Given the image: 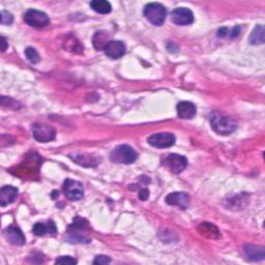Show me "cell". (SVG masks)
<instances>
[{
    "label": "cell",
    "mask_w": 265,
    "mask_h": 265,
    "mask_svg": "<svg viewBox=\"0 0 265 265\" xmlns=\"http://www.w3.org/2000/svg\"><path fill=\"white\" fill-rule=\"evenodd\" d=\"M211 125L212 130L221 136H228L233 133L237 127V124L233 119L225 116L220 112H214V113L212 114Z\"/></svg>",
    "instance_id": "6da1fadb"
},
{
    "label": "cell",
    "mask_w": 265,
    "mask_h": 265,
    "mask_svg": "<svg viewBox=\"0 0 265 265\" xmlns=\"http://www.w3.org/2000/svg\"><path fill=\"white\" fill-rule=\"evenodd\" d=\"M31 130L34 138L38 142L47 143L55 139L56 132L50 125L44 124H34L31 126Z\"/></svg>",
    "instance_id": "277c9868"
},
{
    "label": "cell",
    "mask_w": 265,
    "mask_h": 265,
    "mask_svg": "<svg viewBox=\"0 0 265 265\" xmlns=\"http://www.w3.org/2000/svg\"><path fill=\"white\" fill-rule=\"evenodd\" d=\"M248 41L253 45H260L264 43V29L262 25H258L255 27L250 38H248Z\"/></svg>",
    "instance_id": "d6986e66"
},
{
    "label": "cell",
    "mask_w": 265,
    "mask_h": 265,
    "mask_svg": "<svg viewBox=\"0 0 265 265\" xmlns=\"http://www.w3.org/2000/svg\"><path fill=\"white\" fill-rule=\"evenodd\" d=\"M106 55L111 59H118L125 54L126 47L124 42L122 41H114V39H111L110 43L106 46L105 49Z\"/></svg>",
    "instance_id": "30bf717a"
},
{
    "label": "cell",
    "mask_w": 265,
    "mask_h": 265,
    "mask_svg": "<svg viewBox=\"0 0 265 265\" xmlns=\"http://www.w3.org/2000/svg\"><path fill=\"white\" fill-rule=\"evenodd\" d=\"M166 203L172 206H178L181 210H186L190 203V197L186 193L174 192L166 197Z\"/></svg>",
    "instance_id": "7c38bea8"
},
{
    "label": "cell",
    "mask_w": 265,
    "mask_h": 265,
    "mask_svg": "<svg viewBox=\"0 0 265 265\" xmlns=\"http://www.w3.org/2000/svg\"><path fill=\"white\" fill-rule=\"evenodd\" d=\"M24 21L28 25L35 28H44L50 23L49 17L45 13L37 10H28L24 14Z\"/></svg>",
    "instance_id": "8992f818"
},
{
    "label": "cell",
    "mask_w": 265,
    "mask_h": 265,
    "mask_svg": "<svg viewBox=\"0 0 265 265\" xmlns=\"http://www.w3.org/2000/svg\"><path fill=\"white\" fill-rule=\"evenodd\" d=\"M245 253L247 258L253 261L264 259V248L261 247L247 245L245 247Z\"/></svg>",
    "instance_id": "e0dca14e"
},
{
    "label": "cell",
    "mask_w": 265,
    "mask_h": 265,
    "mask_svg": "<svg viewBox=\"0 0 265 265\" xmlns=\"http://www.w3.org/2000/svg\"><path fill=\"white\" fill-rule=\"evenodd\" d=\"M171 21L179 26L191 25L194 22V14L187 7H177L171 12Z\"/></svg>",
    "instance_id": "ba28073f"
},
{
    "label": "cell",
    "mask_w": 265,
    "mask_h": 265,
    "mask_svg": "<svg viewBox=\"0 0 265 265\" xmlns=\"http://www.w3.org/2000/svg\"><path fill=\"white\" fill-rule=\"evenodd\" d=\"M4 236L7 242L15 246H23L26 242L25 236H24L21 229L17 226H14V225L9 226L4 230Z\"/></svg>",
    "instance_id": "8fae6325"
},
{
    "label": "cell",
    "mask_w": 265,
    "mask_h": 265,
    "mask_svg": "<svg viewBox=\"0 0 265 265\" xmlns=\"http://www.w3.org/2000/svg\"><path fill=\"white\" fill-rule=\"evenodd\" d=\"M64 195L71 201H79L84 196V188L81 182L74 179H67L62 187Z\"/></svg>",
    "instance_id": "5b68a950"
},
{
    "label": "cell",
    "mask_w": 265,
    "mask_h": 265,
    "mask_svg": "<svg viewBox=\"0 0 265 265\" xmlns=\"http://www.w3.org/2000/svg\"><path fill=\"white\" fill-rule=\"evenodd\" d=\"M175 140L176 138L172 133H159L150 136L147 142L156 148H168L174 145Z\"/></svg>",
    "instance_id": "52a82bcc"
},
{
    "label": "cell",
    "mask_w": 265,
    "mask_h": 265,
    "mask_svg": "<svg viewBox=\"0 0 265 265\" xmlns=\"http://www.w3.org/2000/svg\"><path fill=\"white\" fill-rule=\"evenodd\" d=\"M110 35L107 31H98L95 32V35H93L92 42L93 46L96 50H104L106 48V46L110 43Z\"/></svg>",
    "instance_id": "2e32d148"
},
{
    "label": "cell",
    "mask_w": 265,
    "mask_h": 265,
    "mask_svg": "<svg viewBox=\"0 0 265 265\" xmlns=\"http://www.w3.org/2000/svg\"><path fill=\"white\" fill-rule=\"evenodd\" d=\"M110 159L113 163L128 165V164H133L137 160L138 154L130 145L123 144V145H119L112 150Z\"/></svg>",
    "instance_id": "7a4b0ae2"
},
{
    "label": "cell",
    "mask_w": 265,
    "mask_h": 265,
    "mask_svg": "<svg viewBox=\"0 0 265 265\" xmlns=\"http://www.w3.org/2000/svg\"><path fill=\"white\" fill-rule=\"evenodd\" d=\"M0 20H1L2 25H11V24L13 23V21H14V17H13V15L10 12L2 11Z\"/></svg>",
    "instance_id": "7402d4cb"
},
{
    "label": "cell",
    "mask_w": 265,
    "mask_h": 265,
    "mask_svg": "<svg viewBox=\"0 0 265 265\" xmlns=\"http://www.w3.org/2000/svg\"><path fill=\"white\" fill-rule=\"evenodd\" d=\"M176 109H177V115L182 119H192L196 115V112H197L196 106L194 105V104L187 101L178 103Z\"/></svg>",
    "instance_id": "9a60e30c"
},
{
    "label": "cell",
    "mask_w": 265,
    "mask_h": 265,
    "mask_svg": "<svg viewBox=\"0 0 265 265\" xmlns=\"http://www.w3.org/2000/svg\"><path fill=\"white\" fill-rule=\"evenodd\" d=\"M25 56H26V58L28 59V61L30 63H32V64H35V63L39 62V60H41L37 51L35 49V48H32V47L26 48V49H25Z\"/></svg>",
    "instance_id": "ffe728a7"
},
{
    "label": "cell",
    "mask_w": 265,
    "mask_h": 265,
    "mask_svg": "<svg viewBox=\"0 0 265 265\" xmlns=\"http://www.w3.org/2000/svg\"><path fill=\"white\" fill-rule=\"evenodd\" d=\"M7 48V41L4 36H2V51L4 52Z\"/></svg>",
    "instance_id": "d4e9b609"
},
{
    "label": "cell",
    "mask_w": 265,
    "mask_h": 265,
    "mask_svg": "<svg viewBox=\"0 0 265 265\" xmlns=\"http://www.w3.org/2000/svg\"><path fill=\"white\" fill-rule=\"evenodd\" d=\"M18 196V189L12 186L2 187L0 190V205L2 207L13 203Z\"/></svg>",
    "instance_id": "4fadbf2b"
},
{
    "label": "cell",
    "mask_w": 265,
    "mask_h": 265,
    "mask_svg": "<svg viewBox=\"0 0 265 265\" xmlns=\"http://www.w3.org/2000/svg\"><path fill=\"white\" fill-rule=\"evenodd\" d=\"M90 7L94 12L104 15L109 14L112 11L110 2L106 1V0H93V1L90 2Z\"/></svg>",
    "instance_id": "ac0fdd59"
},
{
    "label": "cell",
    "mask_w": 265,
    "mask_h": 265,
    "mask_svg": "<svg viewBox=\"0 0 265 265\" xmlns=\"http://www.w3.org/2000/svg\"><path fill=\"white\" fill-rule=\"evenodd\" d=\"M56 264H62V265H74L77 264V260L71 256H62L55 261Z\"/></svg>",
    "instance_id": "44dd1931"
},
{
    "label": "cell",
    "mask_w": 265,
    "mask_h": 265,
    "mask_svg": "<svg viewBox=\"0 0 265 265\" xmlns=\"http://www.w3.org/2000/svg\"><path fill=\"white\" fill-rule=\"evenodd\" d=\"M110 262H111V258L105 255L96 256L95 259L93 260V264H95V265H104V264H108Z\"/></svg>",
    "instance_id": "603a6c76"
},
{
    "label": "cell",
    "mask_w": 265,
    "mask_h": 265,
    "mask_svg": "<svg viewBox=\"0 0 265 265\" xmlns=\"http://www.w3.org/2000/svg\"><path fill=\"white\" fill-rule=\"evenodd\" d=\"M148 196H149V191L147 189L140 190V192H139V198H140V200H143V201H145V200L148 198Z\"/></svg>",
    "instance_id": "cb8c5ba5"
},
{
    "label": "cell",
    "mask_w": 265,
    "mask_h": 265,
    "mask_svg": "<svg viewBox=\"0 0 265 265\" xmlns=\"http://www.w3.org/2000/svg\"><path fill=\"white\" fill-rule=\"evenodd\" d=\"M165 165L172 173L179 174L187 168L188 159L183 156L177 154H171L166 158Z\"/></svg>",
    "instance_id": "9c48e42d"
},
{
    "label": "cell",
    "mask_w": 265,
    "mask_h": 265,
    "mask_svg": "<svg viewBox=\"0 0 265 265\" xmlns=\"http://www.w3.org/2000/svg\"><path fill=\"white\" fill-rule=\"evenodd\" d=\"M144 16L146 19L156 26L163 25L166 17H167V10L165 6L160 3L152 2L148 3L144 7Z\"/></svg>",
    "instance_id": "3957f363"
},
{
    "label": "cell",
    "mask_w": 265,
    "mask_h": 265,
    "mask_svg": "<svg viewBox=\"0 0 265 265\" xmlns=\"http://www.w3.org/2000/svg\"><path fill=\"white\" fill-rule=\"evenodd\" d=\"M32 232L36 236H44L46 234L55 235L57 232V228L53 221H49L47 224L45 223H36L35 224L34 228H32Z\"/></svg>",
    "instance_id": "5bb4252c"
}]
</instances>
